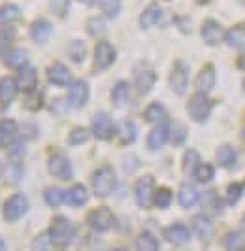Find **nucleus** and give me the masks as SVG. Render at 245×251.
<instances>
[{
  "label": "nucleus",
  "mask_w": 245,
  "mask_h": 251,
  "mask_svg": "<svg viewBox=\"0 0 245 251\" xmlns=\"http://www.w3.org/2000/svg\"><path fill=\"white\" fill-rule=\"evenodd\" d=\"M77 234V226L74 225V221H70L64 215H57L51 219V225L48 228V236L51 246L55 248H66L70 246Z\"/></svg>",
  "instance_id": "nucleus-1"
},
{
  "label": "nucleus",
  "mask_w": 245,
  "mask_h": 251,
  "mask_svg": "<svg viewBox=\"0 0 245 251\" xmlns=\"http://www.w3.org/2000/svg\"><path fill=\"white\" fill-rule=\"evenodd\" d=\"M117 187V172L110 164L97 168L91 176V189L97 199H108Z\"/></svg>",
  "instance_id": "nucleus-2"
},
{
  "label": "nucleus",
  "mask_w": 245,
  "mask_h": 251,
  "mask_svg": "<svg viewBox=\"0 0 245 251\" xmlns=\"http://www.w3.org/2000/svg\"><path fill=\"white\" fill-rule=\"evenodd\" d=\"M30 210V201L24 193H13L12 197H8V201L4 202V219L8 223H15L19 219H23Z\"/></svg>",
  "instance_id": "nucleus-3"
},
{
  "label": "nucleus",
  "mask_w": 245,
  "mask_h": 251,
  "mask_svg": "<svg viewBox=\"0 0 245 251\" xmlns=\"http://www.w3.org/2000/svg\"><path fill=\"white\" fill-rule=\"evenodd\" d=\"M48 172L53 177L62 179V181L72 179L74 177V166H72L70 157H68L66 153H62V151H53V153H49Z\"/></svg>",
  "instance_id": "nucleus-4"
},
{
  "label": "nucleus",
  "mask_w": 245,
  "mask_h": 251,
  "mask_svg": "<svg viewBox=\"0 0 245 251\" xmlns=\"http://www.w3.org/2000/svg\"><path fill=\"white\" fill-rule=\"evenodd\" d=\"M117 132L115 121L111 119L110 113L97 112L91 119V136H95L100 142H110Z\"/></svg>",
  "instance_id": "nucleus-5"
},
{
  "label": "nucleus",
  "mask_w": 245,
  "mask_h": 251,
  "mask_svg": "<svg viewBox=\"0 0 245 251\" xmlns=\"http://www.w3.org/2000/svg\"><path fill=\"white\" fill-rule=\"evenodd\" d=\"M211 110H213V102L209 100L208 95H204V93H195L193 97H191V100L187 104V113H189V117L196 121V123H206L209 119V115H211Z\"/></svg>",
  "instance_id": "nucleus-6"
},
{
  "label": "nucleus",
  "mask_w": 245,
  "mask_h": 251,
  "mask_svg": "<svg viewBox=\"0 0 245 251\" xmlns=\"http://www.w3.org/2000/svg\"><path fill=\"white\" fill-rule=\"evenodd\" d=\"M113 223H115V217H113L110 208H106V206L95 208L93 212H89V215H87V226L93 232H97V234L108 232L113 226Z\"/></svg>",
  "instance_id": "nucleus-7"
},
{
  "label": "nucleus",
  "mask_w": 245,
  "mask_h": 251,
  "mask_svg": "<svg viewBox=\"0 0 245 251\" xmlns=\"http://www.w3.org/2000/svg\"><path fill=\"white\" fill-rule=\"evenodd\" d=\"M117 59V50L115 46L108 42V40H98L95 46V70L97 72H104L113 66Z\"/></svg>",
  "instance_id": "nucleus-8"
},
{
  "label": "nucleus",
  "mask_w": 245,
  "mask_h": 251,
  "mask_svg": "<svg viewBox=\"0 0 245 251\" xmlns=\"http://www.w3.org/2000/svg\"><path fill=\"white\" fill-rule=\"evenodd\" d=\"M189 75H191V70H189L187 63H183V61H175L173 63L170 70V77H168V83H170V89L177 97H183L185 93H187Z\"/></svg>",
  "instance_id": "nucleus-9"
},
{
  "label": "nucleus",
  "mask_w": 245,
  "mask_h": 251,
  "mask_svg": "<svg viewBox=\"0 0 245 251\" xmlns=\"http://www.w3.org/2000/svg\"><path fill=\"white\" fill-rule=\"evenodd\" d=\"M153 193H155V177L142 176L134 185V199L140 208H149L153 204Z\"/></svg>",
  "instance_id": "nucleus-10"
},
{
  "label": "nucleus",
  "mask_w": 245,
  "mask_h": 251,
  "mask_svg": "<svg viewBox=\"0 0 245 251\" xmlns=\"http://www.w3.org/2000/svg\"><path fill=\"white\" fill-rule=\"evenodd\" d=\"M89 97H91V87L85 79H74L68 85V99L66 100L75 110H81L89 102Z\"/></svg>",
  "instance_id": "nucleus-11"
},
{
  "label": "nucleus",
  "mask_w": 245,
  "mask_h": 251,
  "mask_svg": "<svg viewBox=\"0 0 245 251\" xmlns=\"http://www.w3.org/2000/svg\"><path fill=\"white\" fill-rule=\"evenodd\" d=\"M28 34H30V40L34 44L46 46L49 40H51V36H53V25H51V21L46 19V17H38L28 26Z\"/></svg>",
  "instance_id": "nucleus-12"
},
{
  "label": "nucleus",
  "mask_w": 245,
  "mask_h": 251,
  "mask_svg": "<svg viewBox=\"0 0 245 251\" xmlns=\"http://www.w3.org/2000/svg\"><path fill=\"white\" fill-rule=\"evenodd\" d=\"M170 140V123L168 121H162V123H157V126L147 134V148L149 151H159L162 150Z\"/></svg>",
  "instance_id": "nucleus-13"
},
{
  "label": "nucleus",
  "mask_w": 245,
  "mask_h": 251,
  "mask_svg": "<svg viewBox=\"0 0 245 251\" xmlns=\"http://www.w3.org/2000/svg\"><path fill=\"white\" fill-rule=\"evenodd\" d=\"M19 85L13 75H2L0 77V108L6 110L13 104V100L19 95Z\"/></svg>",
  "instance_id": "nucleus-14"
},
{
  "label": "nucleus",
  "mask_w": 245,
  "mask_h": 251,
  "mask_svg": "<svg viewBox=\"0 0 245 251\" xmlns=\"http://www.w3.org/2000/svg\"><path fill=\"white\" fill-rule=\"evenodd\" d=\"M46 75H48L49 83L55 85V87H66V85L72 83V72H70V68L64 63H59V61L49 64Z\"/></svg>",
  "instance_id": "nucleus-15"
},
{
  "label": "nucleus",
  "mask_w": 245,
  "mask_h": 251,
  "mask_svg": "<svg viewBox=\"0 0 245 251\" xmlns=\"http://www.w3.org/2000/svg\"><path fill=\"white\" fill-rule=\"evenodd\" d=\"M191 226H193V232L196 234V238L202 240L204 244L211 242L213 236H215V226H213V221L209 219L208 215L204 214L195 215L193 221H191Z\"/></svg>",
  "instance_id": "nucleus-16"
},
{
  "label": "nucleus",
  "mask_w": 245,
  "mask_h": 251,
  "mask_svg": "<svg viewBox=\"0 0 245 251\" xmlns=\"http://www.w3.org/2000/svg\"><path fill=\"white\" fill-rule=\"evenodd\" d=\"M15 81L19 85V91H23V95L32 93L38 89V70L32 64H24L21 70H17Z\"/></svg>",
  "instance_id": "nucleus-17"
},
{
  "label": "nucleus",
  "mask_w": 245,
  "mask_h": 251,
  "mask_svg": "<svg viewBox=\"0 0 245 251\" xmlns=\"http://www.w3.org/2000/svg\"><path fill=\"white\" fill-rule=\"evenodd\" d=\"M164 240L172 246H185L191 242V230L183 223H172L164 228Z\"/></svg>",
  "instance_id": "nucleus-18"
},
{
  "label": "nucleus",
  "mask_w": 245,
  "mask_h": 251,
  "mask_svg": "<svg viewBox=\"0 0 245 251\" xmlns=\"http://www.w3.org/2000/svg\"><path fill=\"white\" fill-rule=\"evenodd\" d=\"M215 83H217V72H215V66L213 64H206L198 75H196V93H204V95H208L211 89L215 87Z\"/></svg>",
  "instance_id": "nucleus-19"
},
{
  "label": "nucleus",
  "mask_w": 245,
  "mask_h": 251,
  "mask_svg": "<svg viewBox=\"0 0 245 251\" xmlns=\"http://www.w3.org/2000/svg\"><path fill=\"white\" fill-rule=\"evenodd\" d=\"M2 64L8 70H21L24 64H28V51L23 48H10L2 55Z\"/></svg>",
  "instance_id": "nucleus-20"
},
{
  "label": "nucleus",
  "mask_w": 245,
  "mask_h": 251,
  "mask_svg": "<svg viewBox=\"0 0 245 251\" xmlns=\"http://www.w3.org/2000/svg\"><path fill=\"white\" fill-rule=\"evenodd\" d=\"M200 34H202V40L208 44V46H219L220 42L224 40V30L222 26L215 21V19H208L202 23V28H200Z\"/></svg>",
  "instance_id": "nucleus-21"
},
{
  "label": "nucleus",
  "mask_w": 245,
  "mask_h": 251,
  "mask_svg": "<svg viewBox=\"0 0 245 251\" xmlns=\"http://www.w3.org/2000/svg\"><path fill=\"white\" fill-rule=\"evenodd\" d=\"M155 81H157V74H155V70L153 68H142V70H138L136 72V79H134V85H136V91L144 97L147 93H151V89L155 87Z\"/></svg>",
  "instance_id": "nucleus-22"
},
{
  "label": "nucleus",
  "mask_w": 245,
  "mask_h": 251,
  "mask_svg": "<svg viewBox=\"0 0 245 251\" xmlns=\"http://www.w3.org/2000/svg\"><path fill=\"white\" fill-rule=\"evenodd\" d=\"M17 130L19 125L15 119L10 117H2L0 119V148H8L12 142L17 140Z\"/></svg>",
  "instance_id": "nucleus-23"
},
{
  "label": "nucleus",
  "mask_w": 245,
  "mask_h": 251,
  "mask_svg": "<svg viewBox=\"0 0 245 251\" xmlns=\"http://www.w3.org/2000/svg\"><path fill=\"white\" fill-rule=\"evenodd\" d=\"M198 201H200L198 189H196L193 183H189V181L181 183V187L177 191V202H179V206L185 208V210H189V208H193Z\"/></svg>",
  "instance_id": "nucleus-24"
},
{
  "label": "nucleus",
  "mask_w": 245,
  "mask_h": 251,
  "mask_svg": "<svg viewBox=\"0 0 245 251\" xmlns=\"http://www.w3.org/2000/svg\"><path fill=\"white\" fill-rule=\"evenodd\" d=\"M200 201H202L204 212H208V214L220 215L224 212V199L217 195V191H208V193H204Z\"/></svg>",
  "instance_id": "nucleus-25"
},
{
  "label": "nucleus",
  "mask_w": 245,
  "mask_h": 251,
  "mask_svg": "<svg viewBox=\"0 0 245 251\" xmlns=\"http://www.w3.org/2000/svg\"><path fill=\"white\" fill-rule=\"evenodd\" d=\"M162 19V10L157 2H151L146 10L140 15V28L142 30H149L151 26H155Z\"/></svg>",
  "instance_id": "nucleus-26"
},
{
  "label": "nucleus",
  "mask_w": 245,
  "mask_h": 251,
  "mask_svg": "<svg viewBox=\"0 0 245 251\" xmlns=\"http://www.w3.org/2000/svg\"><path fill=\"white\" fill-rule=\"evenodd\" d=\"M23 12L17 4L13 2H4L0 6V26L2 25H15L17 21H21Z\"/></svg>",
  "instance_id": "nucleus-27"
},
{
  "label": "nucleus",
  "mask_w": 245,
  "mask_h": 251,
  "mask_svg": "<svg viewBox=\"0 0 245 251\" xmlns=\"http://www.w3.org/2000/svg\"><path fill=\"white\" fill-rule=\"evenodd\" d=\"M89 201V191L83 183H74L72 187L66 191V202L74 208H81Z\"/></svg>",
  "instance_id": "nucleus-28"
},
{
  "label": "nucleus",
  "mask_w": 245,
  "mask_h": 251,
  "mask_svg": "<svg viewBox=\"0 0 245 251\" xmlns=\"http://www.w3.org/2000/svg\"><path fill=\"white\" fill-rule=\"evenodd\" d=\"M215 161L222 168H234L236 163H238V153H236L232 146L224 144V146H219L217 151H215Z\"/></svg>",
  "instance_id": "nucleus-29"
},
{
  "label": "nucleus",
  "mask_w": 245,
  "mask_h": 251,
  "mask_svg": "<svg viewBox=\"0 0 245 251\" xmlns=\"http://www.w3.org/2000/svg\"><path fill=\"white\" fill-rule=\"evenodd\" d=\"M44 202L49 208H61L66 202V191H62L57 185H49V187L44 189Z\"/></svg>",
  "instance_id": "nucleus-30"
},
{
  "label": "nucleus",
  "mask_w": 245,
  "mask_h": 251,
  "mask_svg": "<svg viewBox=\"0 0 245 251\" xmlns=\"http://www.w3.org/2000/svg\"><path fill=\"white\" fill-rule=\"evenodd\" d=\"M136 251H160V244L157 236L149 230H142L136 238Z\"/></svg>",
  "instance_id": "nucleus-31"
},
{
  "label": "nucleus",
  "mask_w": 245,
  "mask_h": 251,
  "mask_svg": "<svg viewBox=\"0 0 245 251\" xmlns=\"http://www.w3.org/2000/svg\"><path fill=\"white\" fill-rule=\"evenodd\" d=\"M66 55L70 57V61H74V63H83L87 57V44L83 40H70L66 44Z\"/></svg>",
  "instance_id": "nucleus-32"
},
{
  "label": "nucleus",
  "mask_w": 245,
  "mask_h": 251,
  "mask_svg": "<svg viewBox=\"0 0 245 251\" xmlns=\"http://www.w3.org/2000/svg\"><path fill=\"white\" fill-rule=\"evenodd\" d=\"M144 119L147 123H153V125L162 123V121H166V108L160 102H151L144 112Z\"/></svg>",
  "instance_id": "nucleus-33"
},
{
  "label": "nucleus",
  "mask_w": 245,
  "mask_h": 251,
  "mask_svg": "<svg viewBox=\"0 0 245 251\" xmlns=\"http://www.w3.org/2000/svg\"><path fill=\"white\" fill-rule=\"evenodd\" d=\"M110 99L115 106H124L126 100L130 99V85L126 81H117L113 87H111Z\"/></svg>",
  "instance_id": "nucleus-34"
},
{
  "label": "nucleus",
  "mask_w": 245,
  "mask_h": 251,
  "mask_svg": "<svg viewBox=\"0 0 245 251\" xmlns=\"http://www.w3.org/2000/svg\"><path fill=\"white\" fill-rule=\"evenodd\" d=\"M138 138V126L134 125V121L130 119H124L121 125H119V140H121L122 146H130L134 144Z\"/></svg>",
  "instance_id": "nucleus-35"
},
{
  "label": "nucleus",
  "mask_w": 245,
  "mask_h": 251,
  "mask_svg": "<svg viewBox=\"0 0 245 251\" xmlns=\"http://www.w3.org/2000/svg\"><path fill=\"white\" fill-rule=\"evenodd\" d=\"M224 42H226L230 48H236V50L245 48V25L232 26V28L224 34Z\"/></svg>",
  "instance_id": "nucleus-36"
},
{
  "label": "nucleus",
  "mask_w": 245,
  "mask_h": 251,
  "mask_svg": "<svg viewBox=\"0 0 245 251\" xmlns=\"http://www.w3.org/2000/svg\"><path fill=\"white\" fill-rule=\"evenodd\" d=\"M4 176H6V181L12 183V185H17L21 183V179L24 176V168L21 161H10L4 168Z\"/></svg>",
  "instance_id": "nucleus-37"
},
{
  "label": "nucleus",
  "mask_w": 245,
  "mask_h": 251,
  "mask_svg": "<svg viewBox=\"0 0 245 251\" xmlns=\"http://www.w3.org/2000/svg\"><path fill=\"white\" fill-rule=\"evenodd\" d=\"M44 102H46V97H44V93L36 89V91H32V93H26L23 99V108L24 110H28V112H40L42 108H44Z\"/></svg>",
  "instance_id": "nucleus-38"
},
{
  "label": "nucleus",
  "mask_w": 245,
  "mask_h": 251,
  "mask_svg": "<svg viewBox=\"0 0 245 251\" xmlns=\"http://www.w3.org/2000/svg\"><path fill=\"white\" fill-rule=\"evenodd\" d=\"M15 38H17V30L13 28V25L0 26V57L10 50V48H13Z\"/></svg>",
  "instance_id": "nucleus-39"
},
{
  "label": "nucleus",
  "mask_w": 245,
  "mask_h": 251,
  "mask_svg": "<svg viewBox=\"0 0 245 251\" xmlns=\"http://www.w3.org/2000/svg\"><path fill=\"white\" fill-rule=\"evenodd\" d=\"M85 30L87 34L91 38H102L106 34V30H108V26H106V21H104V17H91V19H87L85 23Z\"/></svg>",
  "instance_id": "nucleus-40"
},
{
  "label": "nucleus",
  "mask_w": 245,
  "mask_h": 251,
  "mask_svg": "<svg viewBox=\"0 0 245 251\" xmlns=\"http://www.w3.org/2000/svg\"><path fill=\"white\" fill-rule=\"evenodd\" d=\"M172 201H173V193L168 187H159L153 193V206H157L159 210H168Z\"/></svg>",
  "instance_id": "nucleus-41"
},
{
  "label": "nucleus",
  "mask_w": 245,
  "mask_h": 251,
  "mask_svg": "<svg viewBox=\"0 0 245 251\" xmlns=\"http://www.w3.org/2000/svg\"><path fill=\"white\" fill-rule=\"evenodd\" d=\"M193 176H195V179L198 181V183L206 185V183H209V181L215 177V166H213V164H209V163H200L195 168Z\"/></svg>",
  "instance_id": "nucleus-42"
},
{
  "label": "nucleus",
  "mask_w": 245,
  "mask_h": 251,
  "mask_svg": "<svg viewBox=\"0 0 245 251\" xmlns=\"http://www.w3.org/2000/svg\"><path fill=\"white\" fill-rule=\"evenodd\" d=\"M187 126L181 123V121H173V123H170V142L172 146H183L185 140H187Z\"/></svg>",
  "instance_id": "nucleus-43"
},
{
  "label": "nucleus",
  "mask_w": 245,
  "mask_h": 251,
  "mask_svg": "<svg viewBox=\"0 0 245 251\" xmlns=\"http://www.w3.org/2000/svg\"><path fill=\"white\" fill-rule=\"evenodd\" d=\"M97 4L102 15L108 19H115L121 12V0H97Z\"/></svg>",
  "instance_id": "nucleus-44"
},
{
  "label": "nucleus",
  "mask_w": 245,
  "mask_h": 251,
  "mask_svg": "<svg viewBox=\"0 0 245 251\" xmlns=\"http://www.w3.org/2000/svg\"><path fill=\"white\" fill-rule=\"evenodd\" d=\"M40 136V126L34 121H26L23 125H19L17 130V138L23 140V142H30V140H36Z\"/></svg>",
  "instance_id": "nucleus-45"
},
{
  "label": "nucleus",
  "mask_w": 245,
  "mask_h": 251,
  "mask_svg": "<svg viewBox=\"0 0 245 251\" xmlns=\"http://www.w3.org/2000/svg\"><path fill=\"white\" fill-rule=\"evenodd\" d=\"M91 138V130L85 128V126H75L68 132V144L70 146H83L87 140Z\"/></svg>",
  "instance_id": "nucleus-46"
},
{
  "label": "nucleus",
  "mask_w": 245,
  "mask_h": 251,
  "mask_svg": "<svg viewBox=\"0 0 245 251\" xmlns=\"http://www.w3.org/2000/svg\"><path fill=\"white\" fill-rule=\"evenodd\" d=\"M245 193V183H230L228 187H226V197H224V201L228 202L230 206H236L238 202L242 201V197H244Z\"/></svg>",
  "instance_id": "nucleus-47"
},
{
  "label": "nucleus",
  "mask_w": 245,
  "mask_h": 251,
  "mask_svg": "<svg viewBox=\"0 0 245 251\" xmlns=\"http://www.w3.org/2000/svg\"><path fill=\"white\" fill-rule=\"evenodd\" d=\"M72 8V0H49V12L57 17L64 19Z\"/></svg>",
  "instance_id": "nucleus-48"
},
{
  "label": "nucleus",
  "mask_w": 245,
  "mask_h": 251,
  "mask_svg": "<svg viewBox=\"0 0 245 251\" xmlns=\"http://www.w3.org/2000/svg\"><path fill=\"white\" fill-rule=\"evenodd\" d=\"M200 164V155L196 150H187L183 155V161H181V166H183L185 174H193L195 168Z\"/></svg>",
  "instance_id": "nucleus-49"
},
{
  "label": "nucleus",
  "mask_w": 245,
  "mask_h": 251,
  "mask_svg": "<svg viewBox=\"0 0 245 251\" xmlns=\"http://www.w3.org/2000/svg\"><path fill=\"white\" fill-rule=\"evenodd\" d=\"M24 153H26V148H24L23 140H15L12 142L8 148H6V155H8V161H23Z\"/></svg>",
  "instance_id": "nucleus-50"
},
{
  "label": "nucleus",
  "mask_w": 245,
  "mask_h": 251,
  "mask_svg": "<svg viewBox=\"0 0 245 251\" xmlns=\"http://www.w3.org/2000/svg\"><path fill=\"white\" fill-rule=\"evenodd\" d=\"M224 251H245L244 236L240 232H228L224 238Z\"/></svg>",
  "instance_id": "nucleus-51"
},
{
  "label": "nucleus",
  "mask_w": 245,
  "mask_h": 251,
  "mask_svg": "<svg viewBox=\"0 0 245 251\" xmlns=\"http://www.w3.org/2000/svg\"><path fill=\"white\" fill-rule=\"evenodd\" d=\"M30 251H51V242H49L48 232H42L34 236L32 244H30Z\"/></svg>",
  "instance_id": "nucleus-52"
},
{
  "label": "nucleus",
  "mask_w": 245,
  "mask_h": 251,
  "mask_svg": "<svg viewBox=\"0 0 245 251\" xmlns=\"http://www.w3.org/2000/svg\"><path fill=\"white\" fill-rule=\"evenodd\" d=\"M68 100H64V99H55V100H51V112L57 113V115H64V113L68 112Z\"/></svg>",
  "instance_id": "nucleus-53"
},
{
  "label": "nucleus",
  "mask_w": 245,
  "mask_h": 251,
  "mask_svg": "<svg viewBox=\"0 0 245 251\" xmlns=\"http://www.w3.org/2000/svg\"><path fill=\"white\" fill-rule=\"evenodd\" d=\"M83 6H95L97 4V0H79Z\"/></svg>",
  "instance_id": "nucleus-54"
},
{
  "label": "nucleus",
  "mask_w": 245,
  "mask_h": 251,
  "mask_svg": "<svg viewBox=\"0 0 245 251\" xmlns=\"http://www.w3.org/2000/svg\"><path fill=\"white\" fill-rule=\"evenodd\" d=\"M0 251H8V246H6L4 238H0Z\"/></svg>",
  "instance_id": "nucleus-55"
},
{
  "label": "nucleus",
  "mask_w": 245,
  "mask_h": 251,
  "mask_svg": "<svg viewBox=\"0 0 245 251\" xmlns=\"http://www.w3.org/2000/svg\"><path fill=\"white\" fill-rule=\"evenodd\" d=\"M238 66H240V68H245V55L238 61Z\"/></svg>",
  "instance_id": "nucleus-56"
},
{
  "label": "nucleus",
  "mask_w": 245,
  "mask_h": 251,
  "mask_svg": "<svg viewBox=\"0 0 245 251\" xmlns=\"http://www.w3.org/2000/svg\"><path fill=\"white\" fill-rule=\"evenodd\" d=\"M196 2H198V4H208L209 0H196Z\"/></svg>",
  "instance_id": "nucleus-57"
},
{
  "label": "nucleus",
  "mask_w": 245,
  "mask_h": 251,
  "mask_svg": "<svg viewBox=\"0 0 245 251\" xmlns=\"http://www.w3.org/2000/svg\"><path fill=\"white\" fill-rule=\"evenodd\" d=\"M242 140H244V144H245V126H244V130H242Z\"/></svg>",
  "instance_id": "nucleus-58"
},
{
  "label": "nucleus",
  "mask_w": 245,
  "mask_h": 251,
  "mask_svg": "<svg viewBox=\"0 0 245 251\" xmlns=\"http://www.w3.org/2000/svg\"><path fill=\"white\" fill-rule=\"evenodd\" d=\"M113 251H128L126 248H117V250H113Z\"/></svg>",
  "instance_id": "nucleus-59"
},
{
  "label": "nucleus",
  "mask_w": 245,
  "mask_h": 251,
  "mask_svg": "<svg viewBox=\"0 0 245 251\" xmlns=\"http://www.w3.org/2000/svg\"><path fill=\"white\" fill-rule=\"evenodd\" d=\"M242 228L245 230V215H244V219H242Z\"/></svg>",
  "instance_id": "nucleus-60"
},
{
  "label": "nucleus",
  "mask_w": 245,
  "mask_h": 251,
  "mask_svg": "<svg viewBox=\"0 0 245 251\" xmlns=\"http://www.w3.org/2000/svg\"><path fill=\"white\" fill-rule=\"evenodd\" d=\"M242 87H244V93H245V79H244V85H242Z\"/></svg>",
  "instance_id": "nucleus-61"
}]
</instances>
